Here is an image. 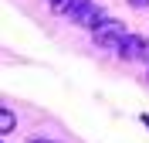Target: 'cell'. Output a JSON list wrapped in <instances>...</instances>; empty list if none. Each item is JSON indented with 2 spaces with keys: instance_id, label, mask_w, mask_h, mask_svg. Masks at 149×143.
<instances>
[{
  "instance_id": "cell-8",
  "label": "cell",
  "mask_w": 149,
  "mask_h": 143,
  "mask_svg": "<svg viewBox=\"0 0 149 143\" xmlns=\"http://www.w3.org/2000/svg\"><path fill=\"white\" fill-rule=\"evenodd\" d=\"M142 58H146V61H149V41H146V51H142Z\"/></svg>"
},
{
  "instance_id": "cell-6",
  "label": "cell",
  "mask_w": 149,
  "mask_h": 143,
  "mask_svg": "<svg viewBox=\"0 0 149 143\" xmlns=\"http://www.w3.org/2000/svg\"><path fill=\"white\" fill-rule=\"evenodd\" d=\"M129 7H136V10H146V7H149V0H129Z\"/></svg>"
},
{
  "instance_id": "cell-1",
  "label": "cell",
  "mask_w": 149,
  "mask_h": 143,
  "mask_svg": "<svg viewBox=\"0 0 149 143\" xmlns=\"http://www.w3.org/2000/svg\"><path fill=\"white\" fill-rule=\"evenodd\" d=\"M125 34H129V31H125V24H122V20H115V17H109L98 31H92L95 44H98V48H109V51H119V44L125 41Z\"/></svg>"
},
{
  "instance_id": "cell-3",
  "label": "cell",
  "mask_w": 149,
  "mask_h": 143,
  "mask_svg": "<svg viewBox=\"0 0 149 143\" xmlns=\"http://www.w3.org/2000/svg\"><path fill=\"white\" fill-rule=\"evenodd\" d=\"M142 51H146V38L142 34H125V41L119 44L122 61H136V58H142Z\"/></svg>"
},
{
  "instance_id": "cell-9",
  "label": "cell",
  "mask_w": 149,
  "mask_h": 143,
  "mask_svg": "<svg viewBox=\"0 0 149 143\" xmlns=\"http://www.w3.org/2000/svg\"><path fill=\"white\" fill-rule=\"evenodd\" d=\"M146 123H149V116H146Z\"/></svg>"
},
{
  "instance_id": "cell-7",
  "label": "cell",
  "mask_w": 149,
  "mask_h": 143,
  "mask_svg": "<svg viewBox=\"0 0 149 143\" xmlns=\"http://www.w3.org/2000/svg\"><path fill=\"white\" fill-rule=\"evenodd\" d=\"M31 143H51V140H44V136H37V140H31Z\"/></svg>"
},
{
  "instance_id": "cell-5",
  "label": "cell",
  "mask_w": 149,
  "mask_h": 143,
  "mask_svg": "<svg viewBox=\"0 0 149 143\" xmlns=\"http://www.w3.org/2000/svg\"><path fill=\"white\" fill-rule=\"evenodd\" d=\"M71 7H74V0H51V10H54V14H61V17H68V14H71Z\"/></svg>"
},
{
  "instance_id": "cell-2",
  "label": "cell",
  "mask_w": 149,
  "mask_h": 143,
  "mask_svg": "<svg viewBox=\"0 0 149 143\" xmlns=\"http://www.w3.org/2000/svg\"><path fill=\"white\" fill-rule=\"evenodd\" d=\"M105 7H95V4H88V7L81 10V14H78V17H74V24H78V27H88V31H98L105 24Z\"/></svg>"
},
{
  "instance_id": "cell-4",
  "label": "cell",
  "mask_w": 149,
  "mask_h": 143,
  "mask_svg": "<svg viewBox=\"0 0 149 143\" xmlns=\"http://www.w3.org/2000/svg\"><path fill=\"white\" fill-rule=\"evenodd\" d=\"M14 126H17V116H14V113L7 109V106H3V109H0V133L7 136L10 130H14Z\"/></svg>"
}]
</instances>
